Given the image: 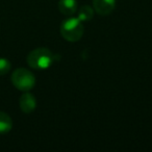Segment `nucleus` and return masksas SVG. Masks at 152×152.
Wrapping results in <instances>:
<instances>
[{"instance_id":"2","label":"nucleus","mask_w":152,"mask_h":152,"mask_svg":"<svg viewBox=\"0 0 152 152\" xmlns=\"http://www.w3.org/2000/svg\"><path fill=\"white\" fill-rule=\"evenodd\" d=\"M83 25L78 18H68L61 25V34L68 42H77L83 34Z\"/></svg>"},{"instance_id":"4","label":"nucleus","mask_w":152,"mask_h":152,"mask_svg":"<svg viewBox=\"0 0 152 152\" xmlns=\"http://www.w3.org/2000/svg\"><path fill=\"white\" fill-rule=\"evenodd\" d=\"M116 0H93L94 11L101 16H107L114 11Z\"/></svg>"},{"instance_id":"1","label":"nucleus","mask_w":152,"mask_h":152,"mask_svg":"<svg viewBox=\"0 0 152 152\" xmlns=\"http://www.w3.org/2000/svg\"><path fill=\"white\" fill-rule=\"evenodd\" d=\"M54 61V54L48 48L40 47L30 51L27 55V64L30 68L37 70H45Z\"/></svg>"},{"instance_id":"5","label":"nucleus","mask_w":152,"mask_h":152,"mask_svg":"<svg viewBox=\"0 0 152 152\" xmlns=\"http://www.w3.org/2000/svg\"><path fill=\"white\" fill-rule=\"evenodd\" d=\"M19 105L20 108L23 113L25 114H30L32 113L37 107V101L36 98L32 94L30 93H24L23 95L20 97L19 100Z\"/></svg>"},{"instance_id":"9","label":"nucleus","mask_w":152,"mask_h":152,"mask_svg":"<svg viewBox=\"0 0 152 152\" xmlns=\"http://www.w3.org/2000/svg\"><path fill=\"white\" fill-rule=\"evenodd\" d=\"M11 67L12 65L9 59L1 57L0 58V76L5 75L7 73H9V71L11 70Z\"/></svg>"},{"instance_id":"7","label":"nucleus","mask_w":152,"mask_h":152,"mask_svg":"<svg viewBox=\"0 0 152 152\" xmlns=\"http://www.w3.org/2000/svg\"><path fill=\"white\" fill-rule=\"evenodd\" d=\"M13 127L12 118L4 112L0 110V133H7Z\"/></svg>"},{"instance_id":"3","label":"nucleus","mask_w":152,"mask_h":152,"mask_svg":"<svg viewBox=\"0 0 152 152\" xmlns=\"http://www.w3.org/2000/svg\"><path fill=\"white\" fill-rule=\"evenodd\" d=\"M12 83L18 90L27 92L34 87L36 78L29 70L25 68H18L12 74Z\"/></svg>"},{"instance_id":"6","label":"nucleus","mask_w":152,"mask_h":152,"mask_svg":"<svg viewBox=\"0 0 152 152\" xmlns=\"http://www.w3.org/2000/svg\"><path fill=\"white\" fill-rule=\"evenodd\" d=\"M58 10L65 16H73L77 11L76 0H59Z\"/></svg>"},{"instance_id":"8","label":"nucleus","mask_w":152,"mask_h":152,"mask_svg":"<svg viewBox=\"0 0 152 152\" xmlns=\"http://www.w3.org/2000/svg\"><path fill=\"white\" fill-rule=\"evenodd\" d=\"M94 16V9H92L89 5H83L78 10V19L81 22L90 21Z\"/></svg>"}]
</instances>
